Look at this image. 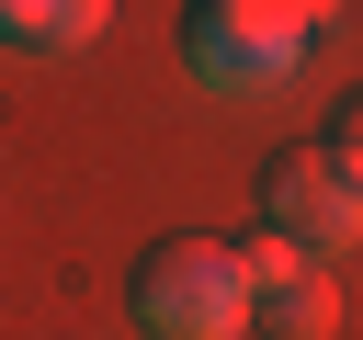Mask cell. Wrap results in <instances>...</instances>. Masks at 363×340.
I'll list each match as a JSON object with an SVG mask.
<instances>
[{
	"label": "cell",
	"mask_w": 363,
	"mask_h": 340,
	"mask_svg": "<svg viewBox=\"0 0 363 340\" xmlns=\"http://www.w3.org/2000/svg\"><path fill=\"white\" fill-rule=\"evenodd\" d=\"M136 329L147 340H250L261 295H250L238 238H159L136 261Z\"/></svg>",
	"instance_id": "obj_1"
},
{
	"label": "cell",
	"mask_w": 363,
	"mask_h": 340,
	"mask_svg": "<svg viewBox=\"0 0 363 340\" xmlns=\"http://www.w3.org/2000/svg\"><path fill=\"white\" fill-rule=\"evenodd\" d=\"M318 57L306 0H182V68L204 91H284Z\"/></svg>",
	"instance_id": "obj_2"
},
{
	"label": "cell",
	"mask_w": 363,
	"mask_h": 340,
	"mask_svg": "<svg viewBox=\"0 0 363 340\" xmlns=\"http://www.w3.org/2000/svg\"><path fill=\"white\" fill-rule=\"evenodd\" d=\"M261 227H284V238H295V249H318V261H329V249H352V238H363V170H352V159H329L318 136H306V147H284V159L261 170Z\"/></svg>",
	"instance_id": "obj_3"
},
{
	"label": "cell",
	"mask_w": 363,
	"mask_h": 340,
	"mask_svg": "<svg viewBox=\"0 0 363 340\" xmlns=\"http://www.w3.org/2000/svg\"><path fill=\"white\" fill-rule=\"evenodd\" d=\"M238 261H250V295H261V340H329L340 329V283H329L318 249H295L284 227H250Z\"/></svg>",
	"instance_id": "obj_4"
},
{
	"label": "cell",
	"mask_w": 363,
	"mask_h": 340,
	"mask_svg": "<svg viewBox=\"0 0 363 340\" xmlns=\"http://www.w3.org/2000/svg\"><path fill=\"white\" fill-rule=\"evenodd\" d=\"M102 23H113V0H0V45H23V57H79Z\"/></svg>",
	"instance_id": "obj_5"
},
{
	"label": "cell",
	"mask_w": 363,
	"mask_h": 340,
	"mask_svg": "<svg viewBox=\"0 0 363 340\" xmlns=\"http://www.w3.org/2000/svg\"><path fill=\"white\" fill-rule=\"evenodd\" d=\"M318 147H329V159H352V170H363V91H340V113H329V125H318Z\"/></svg>",
	"instance_id": "obj_6"
}]
</instances>
